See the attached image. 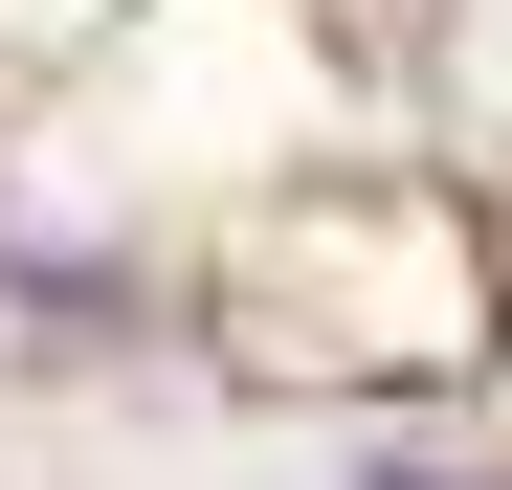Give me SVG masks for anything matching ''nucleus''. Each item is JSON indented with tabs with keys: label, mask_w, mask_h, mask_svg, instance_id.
<instances>
[{
	"label": "nucleus",
	"mask_w": 512,
	"mask_h": 490,
	"mask_svg": "<svg viewBox=\"0 0 512 490\" xmlns=\"http://www.w3.org/2000/svg\"><path fill=\"white\" fill-rule=\"evenodd\" d=\"M0 312H23V335H112L134 268H112V245H67V223H0Z\"/></svg>",
	"instance_id": "f257e3e1"
},
{
	"label": "nucleus",
	"mask_w": 512,
	"mask_h": 490,
	"mask_svg": "<svg viewBox=\"0 0 512 490\" xmlns=\"http://www.w3.org/2000/svg\"><path fill=\"white\" fill-rule=\"evenodd\" d=\"M334 490H490V468H334Z\"/></svg>",
	"instance_id": "f03ea898"
}]
</instances>
